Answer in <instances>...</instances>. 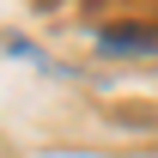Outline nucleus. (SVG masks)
<instances>
[{
    "label": "nucleus",
    "mask_w": 158,
    "mask_h": 158,
    "mask_svg": "<svg viewBox=\"0 0 158 158\" xmlns=\"http://www.w3.org/2000/svg\"><path fill=\"white\" fill-rule=\"evenodd\" d=\"M103 49H158V31H103Z\"/></svg>",
    "instance_id": "1"
}]
</instances>
